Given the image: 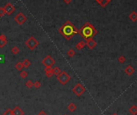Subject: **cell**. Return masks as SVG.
Masks as SVG:
<instances>
[{
	"label": "cell",
	"mask_w": 137,
	"mask_h": 115,
	"mask_svg": "<svg viewBox=\"0 0 137 115\" xmlns=\"http://www.w3.org/2000/svg\"><path fill=\"white\" fill-rule=\"evenodd\" d=\"M59 32L67 40H70L75 34H77L79 32V30L75 28V26L71 21L67 20L59 28Z\"/></svg>",
	"instance_id": "1"
},
{
	"label": "cell",
	"mask_w": 137,
	"mask_h": 115,
	"mask_svg": "<svg viewBox=\"0 0 137 115\" xmlns=\"http://www.w3.org/2000/svg\"><path fill=\"white\" fill-rule=\"evenodd\" d=\"M128 18L131 21H132V22H136V20H137V13H136V11H132V12L130 13V15H129Z\"/></svg>",
	"instance_id": "15"
},
{
	"label": "cell",
	"mask_w": 137,
	"mask_h": 115,
	"mask_svg": "<svg viewBox=\"0 0 137 115\" xmlns=\"http://www.w3.org/2000/svg\"><path fill=\"white\" fill-rule=\"evenodd\" d=\"M111 115H118V114H115V113H114V114H112Z\"/></svg>",
	"instance_id": "33"
},
{
	"label": "cell",
	"mask_w": 137,
	"mask_h": 115,
	"mask_svg": "<svg viewBox=\"0 0 137 115\" xmlns=\"http://www.w3.org/2000/svg\"><path fill=\"white\" fill-rule=\"evenodd\" d=\"M27 75H28V74H27V73L26 71H21L20 72V73H19V77H21V78H23V79H26L27 77Z\"/></svg>",
	"instance_id": "23"
},
{
	"label": "cell",
	"mask_w": 137,
	"mask_h": 115,
	"mask_svg": "<svg viewBox=\"0 0 137 115\" xmlns=\"http://www.w3.org/2000/svg\"><path fill=\"white\" fill-rule=\"evenodd\" d=\"M63 115H67V114H63Z\"/></svg>",
	"instance_id": "34"
},
{
	"label": "cell",
	"mask_w": 137,
	"mask_h": 115,
	"mask_svg": "<svg viewBox=\"0 0 137 115\" xmlns=\"http://www.w3.org/2000/svg\"><path fill=\"white\" fill-rule=\"evenodd\" d=\"M85 46H86V42L84 40H80L79 42H78L75 44V49L77 51H80L81 49H83Z\"/></svg>",
	"instance_id": "13"
},
{
	"label": "cell",
	"mask_w": 137,
	"mask_h": 115,
	"mask_svg": "<svg viewBox=\"0 0 137 115\" xmlns=\"http://www.w3.org/2000/svg\"><path fill=\"white\" fill-rule=\"evenodd\" d=\"M13 115H24V111L19 106H15L12 110Z\"/></svg>",
	"instance_id": "11"
},
{
	"label": "cell",
	"mask_w": 137,
	"mask_h": 115,
	"mask_svg": "<svg viewBox=\"0 0 137 115\" xmlns=\"http://www.w3.org/2000/svg\"><path fill=\"white\" fill-rule=\"evenodd\" d=\"M26 86L27 88H28V89H31V88L33 87V81H31V80H28L27 81H26Z\"/></svg>",
	"instance_id": "27"
},
{
	"label": "cell",
	"mask_w": 137,
	"mask_h": 115,
	"mask_svg": "<svg viewBox=\"0 0 137 115\" xmlns=\"http://www.w3.org/2000/svg\"><path fill=\"white\" fill-rule=\"evenodd\" d=\"M129 112H130L132 115L137 114V106L136 105H133L132 106H131L130 108H129Z\"/></svg>",
	"instance_id": "18"
},
{
	"label": "cell",
	"mask_w": 137,
	"mask_h": 115,
	"mask_svg": "<svg viewBox=\"0 0 137 115\" xmlns=\"http://www.w3.org/2000/svg\"><path fill=\"white\" fill-rule=\"evenodd\" d=\"M70 80H71V76L65 71H61V73L57 75V81L63 85L69 82Z\"/></svg>",
	"instance_id": "3"
},
{
	"label": "cell",
	"mask_w": 137,
	"mask_h": 115,
	"mask_svg": "<svg viewBox=\"0 0 137 115\" xmlns=\"http://www.w3.org/2000/svg\"><path fill=\"white\" fill-rule=\"evenodd\" d=\"M67 55L69 56V57H73L75 55V51L73 48H71V49H69L67 52Z\"/></svg>",
	"instance_id": "21"
},
{
	"label": "cell",
	"mask_w": 137,
	"mask_h": 115,
	"mask_svg": "<svg viewBox=\"0 0 137 115\" xmlns=\"http://www.w3.org/2000/svg\"><path fill=\"white\" fill-rule=\"evenodd\" d=\"M53 69L52 68H46L45 69V75H46L47 77L48 78H51V77L53 76Z\"/></svg>",
	"instance_id": "14"
},
{
	"label": "cell",
	"mask_w": 137,
	"mask_h": 115,
	"mask_svg": "<svg viewBox=\"0 0 137 115\" xmlns=\"http://www.w3.org/2000/svg\"><path fill=\"white\" fill-rule=\"evenodd\" d=\"M22 64H23V68H28V67H30L31 65V62L28 59H24L23 60V61L22 62Z\"/></svg>",
	"instance_id": "20"
},
{
	"label": "cell",
	"mask_w": 137,
	"mask_h": 115,
	"mask_svg": "<svg viewBox=\"0 0 137 115\" xmlns=\"http://www.w3.org/2000/svg\"><path fill=\"white\" fill-rule=\"evenodd\" d=\"M53 73H54V74L55 75H59L60 73H61V69H59V67H55L54 69H53Z\"/></svg>",
	"instance_id": "26"
},
{
	"label": "cell",
	"mask_w": 137,
	"mask_h": 115,
	"mask_svg": "<svg viewBox=\"0 0 137 115\" xmlns=\"http://www.w3.org/2000/svg\"><path fill=\"white\" fill-rule=\"evenodd\" d=\"M7 44V36L5 35H0V48H3Z\"/></svg>",
	"instance_id": "10"
},
{
	"label": "cell",
	"mask_w": 137,
	"mask_h": 115,
	"mask_svg": "<svg viewBox=\"0 0 137 115\" xmlns=\"http://www.w3.org/2000/svg\"><path fill=\"white\" fill-rule=\"evenodd\" d=\"M33 86H34L35 89H39V88L41 87V82L39 81H35V82H33Z\"/></svg>",
	"instance_id": "25"
},
{
	"label": "cell",
	"mask_w": 137,
	"mask_h": 115,
	"mask_svg": "<svg viewBox=\"0 0 137 115\" xmlns=\"http://www.w3.org/2000/svg\"><path fill=\"white\" fill-rule=\"evenodd\" d=\"M63 2L66 3V4H70V3L72 2V0H63Z\"/></svg>",
	"instance_id": "32"
},
{
	"label": "cell",
	"mask_w": 137,
	"mask_h": 115,
	"mask_svg": "<svg viewBox=\"0 0 137 115\" xmlns=\"http://www.w3.org/2000/svg\"><path fill=\"white\" fill-rule=\"evenodd\" d=\"M15 68L17 70H19V71H22L23 69L22 62H17V63L15 64Z\"/></svg>",
	"instance_id": "22"
},
{
	"label": "cell",
	"mask_w": 137,
	"mask_h": 115,
	"mask_svg": "<svg viewBox=\"0 0 137 115\" xmlns=\"http://www.w3.org/2000/svg\"><path fill=\"white\" fill-rule=\"evenodd\" d=\"M67 110L70 111V112L73 113L74 111L76 110V108H77V106H76V105L75 103H69V104L67 105Z\"/></svg>",
	"instance_id": "17"
},
{
	"label": "cell",
	"mask_w": 137,
	"mask_h": 115,
	"mask_svg": "<svg viewBox=\"0 0 137 115\" xmlns=\"http://www.w3.org/2000/svg\"><path fill=\"white\" fill-rule=\"evenodd\" d=\"M39 44V43L34 36H30L25 42V45L31 51L35 49Z\"/></svg>",
	"instance_id": "4"
},
{
	"label": "cell",
	"mask_w": 137,
	"mask_h": 115,
	"mask_svg": "<svg viewBox=\"0 0 137 115\" xmlns=\"http://www.w3.org/2000/svg\"><path fill=\"white\" fill-rule=\"evenodd\" d=\"M85 91H86V89L84 88L83 85L80 83H77L75 86H74L73 89H72V92L75 93L77 97L82 96Z\"/></svg>",
	"instance_id": "5"
},
{
	"label": "cell",
	"mask_w": 137,
	"mask_h": 115,
	"mask_svg": "<svg viewBox=\"0 0 137 115\" xmlns=\"http://www.w3.org/2000/svg\"><path fill=\"white\" fill-rule=\"evenodd\" d=\"M11 53H12L13 55H17V54H19V52H20V50H19V47H17V46H14V47H12V48H11Z\"/></svg>",
	"instance_id": "19"
},
{
	"label": "cell",
	"mask_w": 137,
	"mask_h": 115,
	"mask_svg": "<svg viewBox=\"0 0 137 115\" xmlns=\"http://www.w3.org/2000/svg\"><path fill=\"white\" fill-rule=\"evenodd\" d=\"M3 8H4V11H5L6 14L8 15H11L14 12V11H15V6H14L11 3H7V4L3 7Z\"/></svg>",
	"instance_id": "8"
},
{
	"label": "cell",
	"mask_w": 137,
	"mask_h": 115,
	"mask_svg": "<svg viewBox=\"0 0 137 115\" xmlns=\"http://www.w3.org/2000/svg\"><path fill=\"white\" fill-rule=\"evenodd\" d=\"M125 61H126V58H125L124 56H119L118 57V62L120 64H124Z\"/></svg>",
	"instance_id": "24"
},
{
	"label": "cell",
	"mask_w": 137,
	"mask_h": 115,
	"mask_svg": "<svg viewBox=\"0 0 137 115\" xmlns=\"http://www.w3.org/2000/svg\"><path fill=\"white\" fill-rule=\"evenodd\" d=\"M37 115H47V114L45 111H43V110H41L40 112H39V114H37Z\"/></svg>",
	"instance_id": "31"
},
{
	"label": "cell",
	"mask_w": 137,
	"mask_h": 115,
	"mask_svg": "<svg viewBox=\"0 0 137 115\" xmlns=\"http://www.w3.org/2000/svg\"><path fill=\"white\" fill-rule=\"evenodd\" d=\"M86 40V45L90 49H94L97 45V43L95 42L92 38L87 39V40Z\"/></svg>",
	"instance_id": "9"
},
{
	"label": "cell",
	"mask_w": 137,
	"mask_h": 115,
	"mask_svg": "<svg viewBox=\"0 0 137 115\" xmlns=\"http://www.w3.org/2000/svg\"><path fill=\"white\" fill-rule=\"evenodd\" d=\"M97 30L95 29V27L91 24V23H86L82 26V28L79 30V32L81 36L83 37L84 40H87L89 38H92L97 34Z\"/></svg>",
	"instance_id": "2"
},
{
	"label": "cell",
	"mask_w": 137,
	"mask_h": 115,
	"mask_svg": "<svg viewBox=\"0 0 137 115\" xmlns=\"http://www.w3.org/2000/svg\"><path fill=\"white\" fill-rule=\"evenodd\" d=\"M124 73L128 76H132L133 73H135V69L132 65H128L124 69Z\"/></svg>",
	"instance_id": "12"
},
{
	"label": "cell",
	"mask_w": 137,
	"mask_h": 115,
	"mask_svg": "<svg viewBox=\"0 0 137 115\" xmlns=\"http://www.w3.org/2000/svg\"><path fill=\"white\" fill-rule=\"evenodd\" d=\"M15 19V21L18 23L19 25H22L27 20V18L26 15L23 14V13L19 12L18 14L15 15V19Z\"/></svg>",
	"instance_id": "7"
},
{
	"label": "cell",
	"mask_w": 137,
	"mask_h": 115,
	"mask_svg": "<svg viewBox=\"0 0 137 115\" xmlns=\"http://www.w3.org/2000/svg\"><path fill=\"white\" fill-rule=\"evenodd\" d=\"M3 115H13L12 110H11V109H7V110L3 114Z\"/></svg>",
	"instance_id": "28"
},
{
	"label": "cell",
	"mask_w": 137,
	"mask_h": 115,
	"mask_svg": "<svg viewBox=\"0 0 137 115\" xmlns=\"http://www.w3.org/2000/svg\"><path fill=\"white\" fill-rule=\"evenodd\" d=\"M95 1H96L102 7H105L111 0H95Z\"/></svg>",
	"instance_id": "16"
},
{
	"label": "cell",
	"mask_w": 137,
	"mask_h": 115,
	"mask_svg": "<svg viewBox=\"0 0 137 115\" xmlns=\"http://www.w3.org/2000/svg\"><path fill=\"white\" fill-rule=\"evenodd\" d=\"M42 64L45 66V68H51L55 64V60H54V58H52L51 56L47 55L43 59Z\"/></svg>",
	"instance_id": "6"
},
{
	"label": "cell",
	"mask_w": 137,
	"mask_h": 115,
	"mask_svg": "<svg viewBox=\"0 0 137 115\" xmlns=\"http://www.w3.org/2000/svg\"><path fill=\"white\" fill-rule=\"evenodd\" d=\"M4 62V56L0 54V63H3Z\"/></svg>",
	"instance_id": "30"
},
{
	"label": "cell",
	"mask_w": 137,
	"mask_h": 115,
	"mask_svg": "<svg viewBox=\"0 0 137 115\" xmlns=\"http://www.w3.org/2000/svg\"><path fill=\"white\" fill-rule=\"evenodd\" d=\"M6 15V12L3 7H0V17H3Z\"/></svg>",
	"instance_id": "29"
}]
</instances>
